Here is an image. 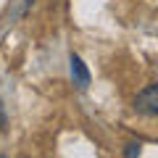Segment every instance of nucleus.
I'll return each instance as SVG.
<instances>
[{
  "mask_svg": "<svg viewBox=\"0 0 158 158\" xmlns=\"http://www.w3.org/2000/svg\"><path fill=\"white\" fill-rule=\"evenodd\" d=\"M135 111L142 113V116H158V82L156 85H148L145 90L137 92Z\"/></svg>",
  "mask_w": 158,
  "mask_h": 158,
  "instance_id": "f257e3e1",
  "label": "nucleus"
},
{
  "mask_svg": "<svg viewBox=\"0 0 158 158\" xmlns=\"http://www.w3.org/2000/svg\"><path fill=\"white\" fill-rule=\"evenodd\" d=\"M69 63H71V79H74V85H77L79 90H87V87H90V71H87V66L82 63V58L71 56V58H69Z\"/></svg>",
  "mask_w": 158,
  "mask_h": 158,
  "instance_id": "f03ea898",
  "label": "nucleus"
},
{
  "mask_svg": "<svg viewBox=\"0 0 158 158\" xmlns=\"http://www.w3.org/2000/svg\"><path fill=\"white\" fill-rule=\"evenodd\" d=\"M124 156H127V158L140 156V142H129V145H127V150H124Z\"/></svg>",
  "mask_w": 158,
  "mask_h": 158,
  "instance_id": "7ed1b4c3",
  "label": "nucleus"
},
{
  "mask_svg": "<svg viewBox=\"0 0 158 158\" xmlns=\"http://www.w3.org/2000/svg\"><path fill=\"white\" fill-rule=\"evenodd\" d=\"M8 129V116H6V108H3V103H0V132Z\"/></svg>",
  "mask_w": 158,
  "mask_h": 158,
  "instance_id": "20e7f679",
  "label": "nucleus"
}]
</instances>
